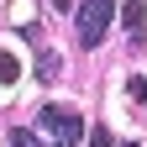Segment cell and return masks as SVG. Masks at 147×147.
Instances as JSON below:
<instances>
[{"mask_svg":"<svg viewBox=\"0 0 147 147\" xmlns=\"http://www.w3.org/2000/svg\"><path fill=\"white\" fill-rule=\"evenodd\" d=\"M11 147H47V142H37V131H26V126H16V131H11Z\"/></svg>","mask_w":147,"mask_h":147,"instance_id":"6","label":"cell"},{"mask_svg":"<svg viewBox=\"0 0 147 147\" xmlns=\"http://www.w3.org/2000/svg\"><path fill=\"white\" fill-rule=\"evenodd\" d=\"M21 79V63H16V53H0V84H16Z\"/></svg>","mask_w":147,"mask_h":147,"instance_id":"4","label":"cell"},{"mask_svg":"<svg viewBox=\"0 0 147 147\" xmlns=\"http://www.w3.org/2000/svg\"><path fill=\"white\" fill-rule=\"evenodd\" d=\"M116 16V0H84L74 11V26H79V47H100L105 42V26Z\"/></svg>","mask_w":147,"mask_h":147,"instance_id":"1","label":"cell"},{"mask_svg":"<svg viewBox=\"0 0 147 147\" xmlns=\"http://www.w3.org/2000/svg\"><path fill=\"white\" fill-rule=\"evenodd\" d=\"M126 147H137V142H126Z\"/></svg>","mask_w":147,"mask_h":147,"instance_id":"10","label":"cell"},{"mask_svg":"<svg viewBox=\"0 0 147 147\" xmlns=\"http://www.w3.org/2000/svg\"><path fill=\"white\" fill-rule=\"evenodd\" d=\"M37 121L47 126V137H53V147H79V116H74L68 105H47V110H37Z\"/></svg>","mask_w":147,"mask_h":147,"instance_id":"2","label":"cell"},{"mask_svg":"<svg viewBox=\"0 0 147 147\" xmlns=\"http://www.w3.org/2000/svg\"><path fill=\"white\" fill-rule=\"evenodd\" d=\"M121 26L137 32V26H142V5H121Z\"/></svg>","mask_w":147,"mask_h":147,"instance_id":"7","label":"cell"},{"mask_svg":"<svg viewBox=\"0 0 147 147\" xmlns=\"http://www.w3.org/2000/svg\"><path fill=\"white\" fill-rule=\"evenodd\" d=\"M53 5H58V11H74V0H53Z\"/></svg>","mask_w":147,"mask_h":147,"instance_id":"9","label":"cell"},{"mask_svg":"<svg viewBox=\"0 0 147 147\" xmlns=\"http://www.w3.org/2000/svg\"><path fill=\"white\" fill-rule=\"evenodd\" d=\"M58 68H63V58H58V53H42V58H37V79H58Z\"/></svg>","mask_w":147,"mask_h":147,"instance_id":"3","label":"cell"},{"mask_svg":"<svg viewBox=\"0 0 147 147\" xmlns=\"http://www.w3.org/2000/svg\"><path fill=\"white\" fill-rule=\"evenodd\" d=\"M84 147H110V131H105V126H95V131H89V142Z\"/></svg>","mask_w":147,"mask_h":147,"instance_id":"8","label":"cell"},{"mask_svg":"<svg viewBox=\"0 0 147 147\" xmlns=\"http://www.w3.org/2000/svg\"><path fill=\"white\" fill-rule=\"evenodd\" d=\"M126 95L142 105V121H147V79H142V74H137V79H126Z\"/></svg>","mask_w":147,"mask_h":147,"instance_id":"5","label":"cell"}]
</instances>
